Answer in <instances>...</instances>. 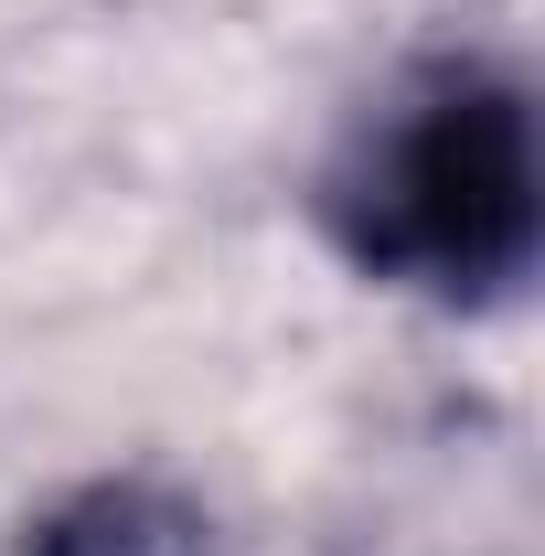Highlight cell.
Listing matches in <instances>:
<instances>
[{
  "label": "cell",
  "mask_w": 545,
  "mask_h": 556,
  "mask_svg": "<svg viewBox=\"0 0 545 556\" xmlns=\"http://www.w3.org/2000/svg\"><path fill=\"white\" fill-rule=\"evenodd\" d=\"M321 225L364 278L492 311L535 278V97L503 54H428L407 65L321 172Z\"/></svg>",
  "instance_id": "cell-1"
},
{
  "label": "cell",
  "mask_w": 545,
  "mask_h": 556,
  "mask_svg": "<svg viewBox=\"0 0 545 556\" xmlns=\"http://www.w3.org/2000/svg\"><path fill=\"white\" fill-rule=\"evenodd\" d=\"M11 556H236V546L193 492L150 482V471H107V482H75L65 503H43Z\"/></svg>",
  "instance_id": "cell-2"
}]
</instances>
